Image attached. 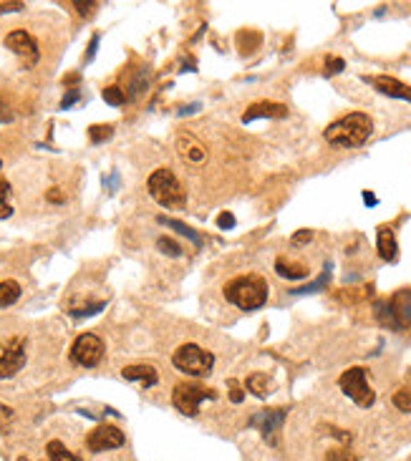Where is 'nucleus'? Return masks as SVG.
<instances>
[{
    "mask_svg": "<svg viewBox=\"0 0 411 461\" xmlns=\"http://www.w3.org/2000/svg\"><path fill=\"white\" fill-rule=\"evenodd\" d=\"M388 308L394 313L399 328L401 325H411V290H404V293L396 295V298L388 303Z\"/></svg>",
    "mask_w": 411,
    "mask_h": 461,
    "instance_id": "obj_17",
    "label": "nucleus"
},
{
    "mask_svg": "<svg viewBox=\"0 0 411 461\" xmlns=\"http://www.w3.org/2000/svg\"><path fill=\"white\" fill-rule=\"evenodd\" d=\"M122 375L127 380H139L144 388H151L159 380V373H156L154 366H144V363H137V366H127L122 370Z\"/></svg>",
    "mask_w": 411,
    "mask_h": 461,
    "instance_id": "obj_16",
    "label": "nucleus"
},
{
    "mask_svg": "<svg viewBox=\"0 0 411 461\" xmlns=\"http://www.w3.org/2000/svg\"><path fill=\"white\" fill-rule=\"evenodd\" d=\"M225 298L240 310H257L267 300V283L260 275H243L235 277L225 285Z\"/></svg>",
    "mask_w": 411,
    "mask_h": 461,
    "instance_id": "obj_2",
    "label": "nucleus"
},
{
    "mask_svg": "<svg viewBox=\"0 0 411 461\" xmlns=\"http://www.w3.org/2000/svg\"><path fill=\"white\" fill-rule=\"evenodd\" d=\"M364 202H366V207H376L378 199H376V194H371V192H364Z\"/></svg>",
    "mask_w": 411,
    "mask_h": 461,
    "instance_id": "obj_42",
    "label": "nucleus"
},
{
    "mask_svg": "<svg viewBox=\"0 0 411 461\" xmlns=\"http://www.w3.org/2000/svg\"><path fill=\"white\" fill-rule=\"evenodd\" d=\"M374 132V122H371L369 114H348L338 122H333L328 129H325V141L333 146H343V149H354V146H361L366 139Z\"/></svg>",
    "mask_w": 411,
    "mask_h": 461,
    "instance_id": "obj_1",
    "label": "nucleus"
},
{
    "mask_svg": "<svg viewBox=\"0 0 411 461\" xmlns=\"http://www.w3.org/2000/svg\"><path fill=\"white\" fill-rule=\"evenodd\" d=\"M146 187H149V194L154 197L162 207H167V209H182V207H185V202H187L185 189H182L180 179L174 177L172 169H167V167L154 169V172H151V177H149V182H146Z\"/></svg>",
    "mask_w": 411,
    "mask_h": 461,
    "instance_id": "obj_3",
    "label": "nucleus"
},
{
    "mask_svg": "<svg viewBox=\"0 0 411 461\" xmlns=\"http://www.w3.org/2000/svg\"><path fill=\"white\" fill-rule=\"evenodd\" d=\"M313 240V232L311 230H301L298 235H293V245H306Z\"/></svg>",
    "mask_w": 411,
    "mask_h": 461,
    "instance_id": "obj_37",
    "label": "nucleus"
},
{
    "mask_svg": "<svg viewBox=\"0 0 411 461\" xmlns=\"http://www.w3.org/2000/svg\"><path fill=\"white\" fill-rule=\"evenodd\" d=\"M106 303L104 300H101V303H93V305H83V308H71V315L74 317H86V315H96V313L101 310V308H104Z\"/></svg>",
    "mask_w": 411,
    "mask_h": 461,
    "instance_id": "obj_29",
    "label": "nucleus"
},
{
    "mask_svg": "<svg viewBox=\"0 0 411 461\" xmlns=\"http://www.w3.org/2000/svg\"><path fill=\"white\" fill-rule=\"evenodd\" d=\"M343 69H346V61H343V58H336V56L325 58V76L341 74Z\"/></svg>",
    "mask_w": 411,
    "mask_h": 461,
    "instance_id": "obj_31",
    "label": "nucleus"
},
{
    "mask_svg": "<svg viewBox=\"0 0 411 461\" xmlns=\"http://www.w3.org/2000/svg\"><path fill=\"white\" fill-rule=\"evenodd\" d=\"M156 222L159 225H167V227H172V230H177L180 235H185L187 240H190L195 247H202V237L197 235L195 230H190V227L185 225V222H180V219H169V217H156Z\"/></svg>",
    "mask_w": 411,
    "mask_h": 461,
    "instance_id": "obj_19",
    "label": "nucleus"
},
{
    "mask_svg": "<svg viewBox=\"0 0 411 461\" xmlns=\"http://www.w3.org/2000/svg\"><path fill=\"white\" fill-rule=\"evenodd\" d=\"M25 366V338L0 340V378H13Z\"/></svg>",
    "mask_w": 411,
    "mask_h": 461,
    "instance_id": "obj_8",
    "label": "nucleus"
},
{
    "mask_svg": "<svg viewBox=\"0 0 411 461\" xmlns=\"http://www.w3.org/2000/svg\"><path fill=\"white\" fill-rule=\"evenodd\" d=\"M76 101H79V88H71V91L64 96V101H61V109H69V106H74Z\"/></svg>",
    "mask_w": 411,
    "mask_h": 461,
    "instance_id": "obj_36",
    "label": "nucleus"
},
{
    "mask_svg": "<svg viewBox=\"0 0 411 461\" xmlns=\"http://www.w3.org/2000/svg\"><path fill=\"white\" fill-rule=\"evenodd\" d=\"M21 298V285L16 280H6V283H0V308H8L13 303H18Z\"/></svg>",
    "mask_w": 411,
    "mask_h": 461,
    "instance_id": "obj_22",
    "label": "nucleus"
},
{
    "mask_svg": "<svg viewBox=\"0 0 411 461\" xmlns=\"http://www.w3.org/2000/svg\"><path fill=\"white\" fill-rule=\"evenodd\" d=\"M6 48H11L25 66H33L38 61V43L30 33L25 30H13L6 35Z\"/></svg>",
    "mask_w": 411,
    "mask_h": 461,
    "instance_id": "obj_11",
    "label": "nucleus"
},
{
    "mask_svg": "<svg viewBox=\"0 0 411 461\" xmlns=\"http://www.w3.org/2000/svg\"><path fill=\"white\" fill-rule=\"evenodd\" d=\"M104 101L109 106H124V104H127V93H124L119 86H106L104 88Z\"/></svg>",
    "mask_w": 411,
    "mask_h": 461,
    "instance_id": "obj_25",
    "label": "nucleus"
},
{
    "mask_svg": "<svg viewBox=\"0 0 411 461\" xmlns=\"http://www.w3.org/2000/svg\"><path fill=\"white\" fill-rule=\"evenodd\" d=\"M46 199H48V202L61 204V202H64V194H61V189H58V187H53V189L46 192Z\"/></svg>",
    "mask_w": 411,
    "mask_h": 461,
    "instance_id": "obj_38",
    "label": "nucleus"
},
{
    "mask_svg": "<svg viewBox=\"0 0 411 461\" xmlns=\"http://www.w3.org/2000/svg\"><path fill=\"white\" fill-rule=\"evenodd\" d=\"M111 136H114V127L111 124H96V127L88 129V139H91L93 144H101V141H106Z\"/></svg>",
    "mask_w": 411,
    "mask_h": 461,
    "instance_id": "obj_24",
    "label": "nucleus"
},
{
    "mask_svg": "<svg viewBox=\"0 0 411 461\" xmlns=\"http://www.w3.org/2000/svg\"><path fill=\"white\" fill-rule=\"evenodd\" d=\"M288 116V106L275 104V101H257L243 114V124L255 122V119H283Z\"/></svg>",
    "mask_w": 411,
    "mask_h": 461,
    "instance_id": "obj_13",
    "label": "nucleus"
},
{
    "mask_svg": "<svg viewBox=\"0 0 411 461\" xmlns=\"http://www.w3.org/2000/svg\"><path fill=\"white\" fill-rule=\"evenodd\" d=\"M217 227H220V230H230V227H235V217H232L230 212H222L220 217H217Z\"/></svg>",
    "mask_w": 411,
    "mask_h": 461,
    "instance_id": "obj_35",
    "label": "nucleus"
},
{
    "mask_svg": "<svg viewBox=\"0 0 411 461\" xmlns=\"http://www.w3.org/2000/svg\"><path fill=\"white\" fill-rule=\"evenodd\" d=\"M328 277H330V272L325 270L323 275L316 280V283H311V285H306V288H298V290H293V295H306V293H316V290H320V288H325L328 285Z\"/></svg>",
    "mask_w": 411,
    "mask_h": 461,
    "instance_id": "obj_28",
    "label": "nucleus"
},
{
    "mask_svg": "<svg viewBox=\"0 0 411 461\" xmlns=\"http://www.w3.org/2000/svg\"><path fill=\"white\" fill-rule=\"evenodd\" d=\"M71 6H74L76 13H79V16H83V18H88V16H93V13H96V3H93V0H74Z\"/></svg>",
    "mask_w": 411,
    "mask_h": 461,
    "instance_id": "obj_30",
    "label": "nucleus"
},
{
    "mask_svg": "<svg viewBox=\"0 0 411 461\" xmlns=\"http://www.w3.org/2000/svg\"><path fill=\"white\" fill-rule=\"evenodd\" d=\"M0 122H11V111H8L6 101L0 98Z\"/></svg>",
    "mask_w": 411,
    "mask_h": 461,
    "instance_id": "obj_41",
    "label": "nucleus"
},
{
    "mask_svg": "<svg viewBox=\"0 0 411 461\" xmlns=\"http://www.w3.org/2000/svg\"><path fill=\"white\" fill-rule=\"evenodd\" d=\"M8 197H11V182L0 177V219H8L13 214V207H11V202H8Z\"/></svg>",
    "mask_w": 411,
    "mask_h": 461,
    "instance_id": "obj_23",
    "label": "nucleus"
},
{
    "mask_svg": "<svg viewBox=\"0 0 411 461\" xmlns=\"http://www.w3.org/2000/svg\"><path fill=\"white\" fill-rule=\"evenodd\" d=\"M177 149H180V154L185 156L190 164H199L204 162V156H207V151H204V146L199 144L197 139L190 136V134H182L180 139H177Z\"/></svg>",
    "mask_w": 411,
    "mask_h": 461,
    "instance_id": "obj_15",
    "label": "nucleus"
},
{
    "mask_svg": "<svg viewBox=\"0 0 411 461\" xmlns=\"http://www.w3.org/2000/svg\"><path fill=\"white\" fill-rule=\"evenodd\" d=\"M11 421H13V409L6 404H0V433H8Z\"/></svg>",
    "mask_w": 411,
    "mask_h": 461,
    "instance_id": "obj_33",
    "label": "nucleus"
},
{
    "mask_svg": "<svg viewBox=\"0 0 411 461\" xmlns=\"http://www.w3.org/2000/svg\"><path fill=\"white\" fill-rule=\"evenodd\" d=\"M25 3H0V13H11V11H23Z\"/></svg>",
    "mask_w": 411,
    "mask_h": 461,
    "instance_id": "obj_39",
    "label": "nucleus"
},
{
    "mask_svg": "<svg viewBox=\"0 0 411 461\" xmlns=\"http://www.w3.org/2000/svg\"><path fill=\"white\" fill-rule=\"evenodd\" d=\"M18 461H30V459H25V456H23V459H18Z\"/></svg>",
    "mask_w": 411,
    "mask_h": 461,
    "instance_id": "obj_43",
    "label": "nucleus"
},
{
    "mask_svg": "<svg viewBox=\"0 0 411 461\" xmlns=\"http://www.w3.org/2000/svg\"><path fill=\"white\" fill-rule=\"evenodd\" d=\"M172 363H174V368L182 370V373L202 378V375H207L209 370H212L214 356L209 351H204V348L195 346V343H185V346H180L174 351Z\"/></svg>",
    "mask_w": 411,
    "mask_h": 461,
    "instance_id": "obj_4",
    "label": "nucleus"
},
{
    "mask_svg": "<svg viewBox=\"0 0 411 461\" xmlns=\"http://www.w3.org/2000/svg\"><path fill=\"white\" fill-rule=\"evenodd\" d=\"M0 169H3V162H0Z\"/></svg>",
    "mask_w": 411,
    "mask_h": 461,
    "instance_id": "obj_44",
    "label": "nucleus"
},
{
    "mask_svg": "<svg viewBox=\"0 0 411 461\" xmlns=\"http://www.w3.org/2000/svg\"><path fill=\"white\" fill-rule=\"evenodd\" d=\"M96 46H99V35H93L91 43H88V53H86V61H91L93 53H96Z\"/></svg>",
    "mask_w": 411,
    "mask_h": 461,
    "instance_id": "obj_40",
    "label": "nucleus"
},
{
    "mask_svg": "<svg viewBox=\"0 0 411 461\" xmlns=\"http://www.w3.org/2000/svg\"><path fill=\"white\" fill-rule=\"evenodd\" d=\"M156 247L162 250L164 255H169V257H180L182 255V247L174 243V240H169V237H159V240H156Z\"/></svg>",
    "mask_w": 411,
    "mask_h": 461,
    "instance_id": "obj_26",
    "label": "nucleus"
},
{
    "mask_svg": "<svg viewBox=\"0 0 411 461\" xmlns=\"http://www.w3.org/2000/svg\"><path fill=\"white\" fill-rule=\"evenodd\" d=\"M338 386H341V391L346 393L356 406H361V409H369V406H374V401H376V393L371 391L369 380H366V368H359V366L343 370V375L338 378Z\"/></svg>",
    "mask_w": 411,
    "mask_h": 461,
    "instance_id": "obj_5",
    "label": "nucleus"
},
{
    "mask_svg": "<svg viewBox=\"0 0 411 461\" xmlns=\"http://www.w3.org/2000/svg\"><path fill=\"white\" fill-rule=\"evenodd\" d=\"M101 358H104V340L99 335L93 333H83L74 340V346H71V361L83 368H93V366L101 363Z\"/></svg>",
    "mask_w": 411,
    "mask_h": 461,
    "instance_id": "obj_7",
    "label": "nucleus"
},
{
    "mask_svg": "<svg viewBox=\"0 0 411 461\" xmlns=\"http://www.w3.org/2000/svg\"><path fill=\"white\" fill-rule=\"evenodd\" d=\"M214 398H217V391H212L207 386H199V383H180L172 391V404L185 416H195L199 411L202 401H214Z\"/></svg>",
    "mask_w": 411,
    "mask_h": 461,
    "instance_id": "obj_6",
    "label": "nucleus"
},
{
    "mask_svg": "<svg viewBox=\"0 0 411 461\" xmlns=\"http://www.w3.org/2000/svg\"><path fill=\"white\" fill-rule=\"evenodd\" d=\"M275 272H278L280 277H285V280H303V277H308L306 265H301V262H288L285 257H280L278 262H275Z\"/></svg>",
    "mask_w": 411,
    "mask_h": 461,
    "instance_id": "obj_18",
    "label": "nucleus"
},
{
    "mask_svg": "<svg viewBox=\"0 0 411 461\" xmlns=\"http://www.w3.org/2000/svg\"><path fill=\"white\" fill-rule=\"evenodd\" d=\"M364 81L371 83V86L376 88V91H381L383 96L404 98V101H409V104H411V86L396 81V78H391V76H366Z\"/></svg>",
    "mask_w": 411,
    "mask_h": 461,
    "instance_id": "obj_12",
    "label": "nucleus"
},
{
    "mask_svg": "<svg viewBox=\"0 0 411 461\" xmlns=\"http://www.w3.org/2000/svg\"><path fill=\"white\" fill-rule=\"evenodd\" d=\"M283 421H285V409H265V411H257L250 419V426H255L260 431V436L265 438V444L275 446L278 444L280 428H283Z\"/></svg>",
    "mask_w": 411,
    "mask_h": 461,
    "instance_id": "obj_9",
    "label": "nucleus"
},
{
    "mask_svg": "<svg viewBox=\"0 0 411 461\" xmlns=\"http://www.w3.org/2000/svg\"><path fill=\"white\" fill-rule=\"evenodd\" d=\"M124 441H127V436H124L122 428L109 426V424H104V426H96L86 436V446H88V451H93V454L119 449V446H124Z\"/></svg>",
    "mask_w": 411,
    "mask_h": 461,
    "instance_id": "obj_10",
    "label": "nucleus"
},
{
    "mask_svg": "<svg viewBox=\"0 0 411 461\" xmlns=\"http://www.w3.org/2000/svg\"><path fill=\"white\" fill-rule=\"evenodd\" d=\"M325 461H359L348 449H330L325 454Z\"/></svg>",
    "mask_w": 411,
    "mask_h": 461,
    "instance_id": "obj_32",
    "label": "nucleus"
},
{
    "mask_svg": "<svg viewBox=\"0 0 411 461\" xmlns=\"http://www.w3.org/2000/svg\"><path fill=\"white\" fill-rule=\"evenodd\" d=\"M376 247H378V257L383 262H396L399 259V245H396V237L391 232V227H378Z\"/></svg>",
    "mask_w": 411,
    "mask_h": 461,
    "instance_id": "obj_14",
    "label": "nucleus"
},
{
    "mask_svg": "<svg viewBox=\"0 0 411 461\" xmlns=\"http://www.w3.org/2000/svg\"><path fill=\"white\" fill-rule=\"evenodd\" d=\"M245 386H248V391L253 393V396L267 398V393H270V375H267V373H253L248 380H245Z\"/></svg>",
    "mask_w": 411,
    "mask_h": 461,
    "instance_id": "obj_20",
    "label": "nucleus"
},
{
    "mask_svg": "<svg viewBox=\"0 0 411 461\" xmlns=\"http://www.w3.org/2000/svg\"><path fill=\"white\" fill-rule=\"evenodd\" d=\"M394 406L399 411H404V414H411V391H406V388L396 391L394 393Z\"/></svg>",
    "mask_w": 411,
    "mask_h": 461,
    "instance_id": "obj_27",
    "label": "nucleus"
},
{
    "mask_svg": "<svg viewBox=\"0 0 411 461\" xmlns=\"http://www.w3.org/2000/svg\"><path fill=\"white\" fill-rule=\"evenodd\" d=\"M46 451H48V459L51 461H83L81 456H76L74 451L66 449L61 441H48Z\"/></svg>",
    "mask_w": 411,
    "mask_h": 461,
    "instance_id": "obj_21",
    "label": "nucleus"
},
{
    "mask_svg": "<svg viewBox=\"0 0 411 461\" xmlns=\"http://www.w3.org/2000/svg\"><path fill=\"white\" fill-rule=\"evenodd\" d=\"M227 388H230V401H232V404H243L245 391L240 388L238 380H227Z\"/></svg>",
    "mask_w": 411,
    "mask_h": 461,
    "instance_id": "obj_34",
    "label": "nucleus"
}]
</instances>
